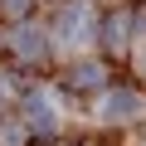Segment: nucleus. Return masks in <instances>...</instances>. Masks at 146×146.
<instances>
[{"label": "nucleus", "mask_w": 146, "mask_h": 146, "mask_svg": "<svg viewBox=\"0 0 146 146\" xmlns=\"http://www.w3.org/2000/svg\"><path fill=\"white\" fill-rule=\"evenodd\" d=\"M73 83H78V88H98V83H102V68H93V63H78V68H73Z\"/></svg>", "instance_id": "obj_5"}, {"label": "nucleus", "mask_w": 146, "mask_h": 146, "mask_svg": "<svg viewBox=\"0 0 146 146\" xmlns=\"http://www.w3.org/2000/svg\"><path fill=\"white\" fill-rule=\"evenodd\" d=\"M0 5H5V10H15V15H20V10H29V5H34V0H0Z\"/></svg>", "instance_id": "obj_7"}, {"label": "nucleus", "mask_w": 146, "mask_h": 146, "mask_svg": "<svg viewBox=\"0 0 146 146\" xmlns=\"http://www.w3.org/2000/svg\"><path fill=\"white\" fill-rule=\"evenodd\" d=\"M127 25H131V15H112L107 20V44H127Z\"/></svg>", "instance_id": "obj_6"}, {"label": "nucleus", "mask_w": 146, "mask_h": 146, "mask_svg": "<svg viewBox=\"0 0 146 146\" xmlns=\"http://www.w3.org/2000/svg\"><path fill=\"white\" fill-rule=\"evenodd\" d=\"M10 44H15V54H20V58H39V54H44V34H39V29H29V25H20Z\"/></svg>", "instance_id": "obj_4"}, {"label": "nucleus", "mask_w": 146, "mask_h": 146, "mask_svg": "<svg viewBox=\"0 0 146 146\" xmlns=\"http://www.w3.org/2000/svg\"><path fill=\"white\" fill-rule=\"evenodd\" d=\"M25 117H29L34 131H54V127H58V122H54V107H49L44 93H25Z\"/></svg>", "instance_id": "obj_3"}, {"label": "nucleus", "mask_w": 146, "mask_h": 146, "mask_svg": "<svg viewBox=\"0 0 146 146\" xmlns=\"http://www.w3.org/2000/svg\"><path fill=\"white\" fill-rule=\"evenodd\" d=\"M136 112H141L136 88H112V93L102 98V117H107V122H127V117H136Z\"/></svg>", "instance_id": "obj_2"}, {"label": "nucleus", "mask_w": 146, "mask_h": 146, "mask_svg": "<svg viewBox=\"0 0 146 146\" xmlns=\"http://www.w3.org/2000/svg\"><path fill=\"white\" fill-rule=\"evenodd\" d=\"M136 63H141V68H146V49H141V54H136Z\"/></svg>", "instance_id": "obj_8"}, {"label": "nucleus", "mask_w": 146, "mask_h": 146, "mask_svg": "<svg viewBox=\"0 0 146 146\" xmlns=\"http://www.w3.org/2000/svg\"><path fill=\"white\" fill-rule=\"evenodd\" d=\"M88 5H83V0H68V5L54 15V39L58 44H83L88 39Z\"/></svg>", "instance_id": "obj_1"}]
</instances>
